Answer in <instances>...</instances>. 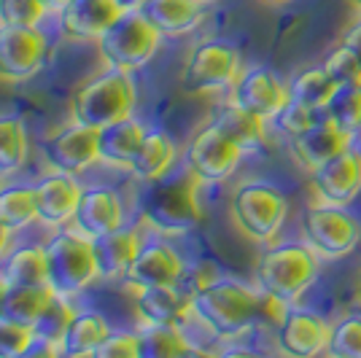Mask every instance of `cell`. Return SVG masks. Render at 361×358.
<instances>
[{
    "label": "cell",
    "mask_w": 361,
    "mask_h": 358,
    "mask_svg": "<svg viewBox=\"0 0 361 358\" xmlns=\"http://www.w3.org/2000/svg\"><path fill=\"white\" fill-rule=\"evenodd\" d=\"M146 127L135 116H124L97 130V159L111 167H127L135 156Z\"/></svg>",
    "instance_id": "7402d4cb"
},
{
    "label": "cell",
    "mask_w": 361,
    "mask_h": 358,
    "mask_svg": "<svg viewBox=\"0 0 361 358\" xmlns=\"http://www.w3.org/2000/svg\"><path fill=\"white\" fill-rule=\"evenodd\" d=\"M211 121L226 137H232L245 154L259 151L267 143V121L254 116V113H248V111H243L240 105H235L232 100L219 105L213 111Z\"/></svg>",
    "instance_id": "d4e9b609"
},
{
    "label": "cell",
    "mask_w": 361,
    "mask_h": 358,
    "mask_svg": "<svg viewBox=\"0 0 361 358\" xmlns=\"http://www.w3.org/2000/svg\"><path fill=\"white\" fill-rule=\"evenodd\" d=\"M38 221V202H35V186L27 183H8L0 186V224L11 232Z\"/></svg>",
    "instance_id": "f546056e"
},
{
    "label": "cell",
    "mask_w": 361,
    "mask_h": 358,
    "mask_svg": "<svg viewBox=\"0 0 361 358\" xmlns=\"http://www.w3.org/2000/svg\"><path fill=\"white\" fill-rule=\"evenodd\" d=\"M140 358H176L192 353L186 337L176 323H143L137 331Z\"/></svg>",
    "instance_id": "4dcf8cb0"
},
{
    "label": "cell",
    "mask_w": 361,
    "mask_h": 358,
    "mask_svg": "<svg viewBox=\"0 0 361 358\" xmlns=\"http://www.w3.org/2000/svg\"><path fill=\"white\" fill-rule=\"evenodd\" d=\"M159 38L162 32L151 25L140 8H135V11H121L94 44L106 68H119L133 73L151 62L159 49Z\"/></svg>",
    "instance_id": "8992f818"
},
{
    "label": "cell",
    "mask_w": 361,
    "mask_h": 358,
    "mask_svg": "<svg viewBox=\"0 0 361 358\" xmlns=\"http://www.w3.org/2000/svg\"><path fill=\"white\" fill-rule=\"evenodd\" d=\"M46 14L41 0H0V25H41Z\"/></svg>",
    "instance_id": "74e56055"
},
{
    "label": "cell",
    "mask_w": 361,
    "mask_h": 358,
    "mask_svg": "<svg viewBox=\"0 0 361 358\" xmlns=\"http://www.w3.org/2000/svg\"><path fill=\"white\" fill-rule=\"evenodd\" d=\"M176 156H178V149H176V140L170 135L162 130H146L133 162L127 164V170L133 173V178L151 183V180L170 173V167L176 164Z\"/></svg>",
    "instance_id": "603a6c76"
},
{
    "label": "cell",
    "mask_w": 361,
    "mask_h": 358,
    "mask_svg": "<svg viewBox=\"0 0 361 358\" xmlns=\"http://www.w3.org/2000/svg\"><path fill=\"white\" fill-rule=\"evenodd\" d=\"M44 30L38 25H0V81H27L44 68Z\"/></svg>",
    "instance_id": "8fae6325"
},
{
    "label": "cell",
    "mask_w": 361,
    "mask_h": 358,
    "mask_svg": "<svg viewBox=\"0 0 361 358\" xmlns=\"http://www.w3.org/2000/svg\"><path fill=\"white\" fill-rule=\"evenodd\" d=\"M189 307L221 337H238L254 326L262 313V291L232 278H216L189 294Z\"/></svg>",
    "instance_id": "6da1fadb"
},
{
    "label": "cell",
    "mask_w": 361,
    "mask_h": 358,
    "mask_svg": "<svg viewBox=\"0 0 361 358\" xmlns=\"http://www.w3.org/2000/svg\"><path fill=\"white\" fill-rule=\"evenodd\" d=\"M316 111H310V108H305L300 105L297 100H288L281 111H278V116H275V127L281 130V132H286L288 137H294V135H300L305 127H310L313 121H316Z\"/></svg>",
    "instance_id": "ab89813d"
},
{
    "label": "cell",
    "mask_w": 361,
    "mask_h": 358,
    "mask_svg": "<svg viewBox=\"0 0 361 358\" xmlns=\"http://www.w3.org/2000/svg\"><path fill=\"white\" fill-rule=\"evenodd\" d=\"M310 175H313V192L321 202L348 205L361 192V151L350 146L316 167Z\"/></svg>",
    "instance_id": "e0dca14e"
},
{
    "label": "cell",
    "mask_w": 361,
    "mask_h": 358,
    "mask_svg": "<svg viewBox=\"0 0 361 358\" xmlns=\"http://www.w3.org/2000/svg\"><path fill=\"white\" fill-rule=\"evenodd\" d=\"M353 3H356V6H359V8H361V0H353Z\"/></svg>",
    "instance_id": "f907efd6"
},
{
    "label": "cell",
    "mask_w": 361,
    "mask_h": 358,
    "mask_svg": "<svg viewBox=\"0 0 361 358\" xmlns=\"http://www.w3.org/2000/svg\"><path fill=\"white\" fill-rule=\"evenodd\" d=\"M81 197V186L73 173L54 170L35 183V202H38V221L44 226H57L73 221L75 205Z\"/></svg>",
    "instance_id": "ac0fdd59"
},
{
    "label": "cell",
    "mask_w": 361,
    "mask_h": 358,
    "mask_svg": "<svg viewBox=\"0 0 361 358\" xmlns=\"http://www.w3.org/2000/svg\"><path fill=\"white\" fill-rule=\"evenodd\" d=\"M183 275H186V264L178 256V251L170 242H165V240L154 237L149 242H140L135 259L130 261V267H127L121 280L130 288L178 285Z\"/></svg>",
    "instance_id": "4fadbf2b"
},
{
    "label": "cell",
    "mask_w": 361,
    "mask_h": 358,
    "mask_svg": "<svg viewBox=\"0 0 361 358\" xmlns=\"http://www.w3.org/2000/svg\"><path fill=\"white\" fill-rule=\"evenodd\" d=\"M189 302L178 285H143L135 288V313L140 323H176Z\"/></svg>",
    "instance_id": "484cf974"
},
{
    "label": "cell",
    "mask_w": 361,
    "mask_h": 358,
    "mask_svg": "<svg viewBox=\"0 0 361 358\" xmlns=\"http://www.w3.org/2000/svg\"><path fill=\"white\" fill-rule=\"evenodd\" d=\"M240 75V51L226 41H200L186 54L180 70V90L189 94H213L232 90Z\"/></svg>",
    "instance_id": "ba28073f"
},
{
    "label": "cell",
    "mask_w": 361,
    "mask_h": 358,
    "mask_svg": "<svg viewBox=\"0 0 361 358\" xmlns=\"http://www.w3.org/2000/svg\"><path fill=\"white\" fill-rule=\"evenodd\" d=\"M200 180L183 167L180 175L157 178L140 195V216L143 224L157 235H183L202 221V210L197 202Z\"/></svg>",
    "instance_id": "7a4b0ae2"
},
{
    "label": "cell",
    "mask_w": 361,
    "mask_h": 358,
    "mask_svg": "<svg viewBox=\"0 0 361 358\" xmlns=\"http://www.w3.org/2000/svg\"><path fill=\"white\" fill-rule=\"evenodd\" d=\"M278 331V350L294 358H313L318 353H326L331 337V326L313 310L288 307Z\"/></svg>",
    "instance_id": "2e32d148"
},
{
    "label": "cell",
    "mask_w": 361,
    "mask_h": 358,
    "mask_svg": "<svg viewBox=\"0 0 361 358\" xmlns=\"http://www.w3.org/2000/svg\"><path fill=\"white\" fill-rule=\"evenodd\" d=\"M3 278L11 285H44L46 283V251L44 245L16 248L6 259Z\"/></svg>",
    "instance_id": "1f68e13d"
},
{
    "label": "cell",
    "mask_w": 361,
    "mask_h": 358,
    "mask_svg": "<svg viewBox=\"0 0 361 358\" xmlns=\"http://www.w3.org/2000/svg\"><path fill=\"white\" fill-rule=\"evenodd\" d=\"M326 116L334 119L345 132H361V84H345L334 92L326 105Z\"/></svg>",
    "instance_id": "e575fe53"
},
{
    "label": "cell",
    "mask_w": 361,
    "mask_h": 358,
    "mask_svg": "<svg viewBox=\"0 0 361 358\" xmlns=\"http://www.w3.org/2000/svg\"><path fill=\"white\" fill-rule=\"evenodd\" d=\"M324 68H326V73L340 87H345V84H361V60L356 57V51L348 49L345 44H337L331 49L329 54H326V60H324Z\"/></svg>",
    "instance_id": "8d00e7d4"
},
{
    "label": "cell",
    "mask_w": 361,
    "mask_h": 358,
    "mask_svg": "<svg viewBox=\"0 0 361 358\" xmlns=\"http://www.w3.org/2000/svg\"><path fill=\"white\" fill-rule=\"evenodd\" d=\"M202 6L200 0H146L140 11L165 38H178L202 22Z\"/></svg>",
    "instance_id": "cb8c5ba5"
},
{
    "label": "cell",
    "mask_w": 361,
    "mask_h": 358,
    "mask_svg": "<svg viewBox=\"0 0 361 358\" xmlns=\"http://www.w3.org/2000/svg\"><path fill=\"white\" fill-rule=\"evenodd\" d=\"M111 326L106 318L92 310H81L65 328V337L57 345V356H94V350L103 345Z\"/></svg>",
    "instance_id": "4316f807"
},
{
    "label": "cell",
    "mask_w": 361,
    "mask_h": 358,
    "mask_svg": "<svg viewBox=\"0 0 361 358\" xmlns=\"http://www.w3.org/2000/svg\"><path fill=\"white\" fill-rule=\"evenodd\" d=\"M137 248H140V235L135 226H116L106 235L92 237V254L97 261L100 278H124Z\"/></svg>",
    "instance_id": "44dd1931"
},
{
    "label": "cell",
    "mask_w": 361,
    "mask_h": 358,
    "mask_svg": "<svg viewBox=\"0 0 361 358\" xmlns=\"http://www.w3.org/2000/svg\"><path fill=\"white\" fill-rule=\"evenodd\" d=\"M121 199L114 189L108 186H90L81 189L78 205L73 213L75 232H81L84 237H97L106 235L111 229L121 226Z\"/></svg>",
    "instance_id": "ffe728a7"
},
{
    "label": "cell",
    "mask_w": 361,
    "mask_h": 358,
    "mask_svg": "<svg viewBox=\"0 0 361 358\" xmlns=\"http://www.w3.org/2000/svg\"><path fill=\"white\" fill-rule=\"evenodd\" d=\"M229 100L259 119L272 121L278 116V111L291 100V92L278 78V73H272L264 65H256V68L240 70V75L232 84Z\"/></svg>",
    "instance_id": "7c38bea8"
},
{
    "label": "cell",
    "mask_w": 361,
    "mask_h": 358,
    "mask_svg": "<svg viewBox=\"0 0 361 358\" xmlns=\"http://www.w3.org/2000/svg\"><path fill=\"white\" fill-rule=\"evenodd\" d=\"M340 44H345L348 49H353V51H356V57L361 60V19H356V22L343 32Z\"/></svg>",
    "instance_id": "b9f144b4"
},
{
    "label": "cell",
    "mask_w": 361,
    "mask_h": 358,
    "mask_svg": "<svg viewBox=\"0 0 361 358\" xmlns=\"http://www.w3.org/2000/svg\"><path fill=\"white\" fill-rule=\"evenodd\" d=\"M73 315L75 313H73V307H71V299L60 297V294H51L49 304L41 310V315H38L35 323H32V337H35L38 342L49 345V347L57 353V345H60V340L65 337V328L73 321Z\"/></svg>",
    "instance_id": "d6a6232c"
},
{
    "label": "cell",
    "mask_w": 361,
    "mask_h": 358,
    "mask_svg": "<svg viewBox=\"0 0 361 358\" xmlns=\"http://www.w3.org/2000/svg\"><path fill=\"white\" fill-rule=\"evenodd\" d=\"M6 285H8V283H6V278H3V272H0V294L6 291Z\"/></svg>",
    "instance_id": "7dc6e473"
},
{
    "label": "cell",
    "mask_w": 361,
    "mask_h": 358,
    "mask_svg": "<svg viewBox=\"0 0 361 358\" xmlns=\"http://www.w3.org/2000/svg\"><path fill=\"white\" fill-rule=\"evenodd\" d=\"M27 162V132L16 116H0V178L14 175Z\"/></svg>",
    "instance_id": "836d02e7"
},
{
    "label": "cell",
    "mask_w": 361,
    "mask_h": 358,
    "mask_svg": "<svg viewBox=\"0 0 361 358\" xmlns=\"http://www.w3.org/2000/svg\"><path fill=\"white\" fill-rule=\"evenodd\" d=\"M119 14L114 0H68L57 11V22L62 35L73 41H97Z\"/></svg>",
    "instance_id": "d6986e66"
},
{
    "label": "cell",
    "mask_w": 361,
    "mask_h": 358,
    "mask_svg": "<svg viewBox=\"0 0 361 358\" xmlns=\"http://www.w3.org/2000/svg\"><path fill=\"white\" fill-rule=\"evenodd\" d=\"M121 11H135V8H143L146 0H114Z\"/></svg>",
    "instance_id": "7bdbcfd3"
},
{
    "label": "cell",
    "mask_w": 361,
    "mask_h": 358,
    "mask_svg": "<svg viewBox=\"0 0 361 358\" xmlns=\"http://www.w3.org/2000/svg\"><path fill=\"white\" fill-rule=\"evenodd\" d=\"M44 251L46 285L60 297L73 299L94 278H100L97 261L92 254V240L84 237L81 232H57L44 242Z\"/></svg>",
    "instance_id": "52a82bcc"
},
{
    "label": "cell",
    "mask_w": 361,
    "mask_h": 358,
    "mask_svg": "<svg viewBox=\"0 0 361 358\" xmlns=\"http://www.w3.org/2000/svg\"><path fill=\"white\" fill-rule=\"evenodd\" d=\"M318 254L305 242H278L270 245L256 261L259 291L294 304L297 299L316 283Z\"/></svg>",
    "instance_id": "277c9868"
},
{
    "label": "cell",
    "mask_w": 361,
    "mask_h": 358,
    "mask_svg": "<svg viewBox=\"0 0 361 358\" xmlns=\"http://www.w3.org/2000/svg\"><path fill=\"white\" fill-rule=\"evenodd\" d=\"M51 288L49 285H6V291L0 294V318L11 321L19 326L32 328L35 318L41 315L49 299H51Z\"/></svg>",
    "instance_id": "83f0119b"
},
{
    "label": "cell",
    "mask_w": 361,
    "mask_h": 358,
    "mask_svg": "<svg viewBox=\"0 0 361 358\" xmlns=\"http://www.w3.org/2000/svg\"><path fill=\"white\" fill-rule=\"evenodd\" d=\"M243 154L245 151L232 137H226L213 121H208L189 137L183 151V167L200 183H221L238 170Z\"/></svg>",
    "instance_id": "30bf717a"
},
{
    "label": "cell",
    "mask_w": 361,
    "mask_h": 358,
    "mask_svg": "<svg viewBox=\"0 0 361 358\" xmlns=\"http://www.w3.org/2000/svg\"><path fill=\"white\" fill-rule=\"evenodd\" d=\"M305 242L321 259H343L361 240V221L343 205L321 202L302 213Z\"/></svg>",
    "instance_id": "9c48e42d"
},
{
    "label": "cell",
    "mask_w": 361,
    "mask_h": 358,
    "mask_svg": "<svg viewBox=\"0 0 361 358\" xmlns=\"http://www.w3.org/2000/svg\"><path fill=\"white\" fill-rule=\"evenodd\" d=\"M262 3H267V6H286L291 0H262Z\"/></svg>",
    "instance_id": "bcb514c9"
},
{
    "label": "cell",
    "mask_w": 361,
    "mask_h": 358,
    "mask_svg": "<svg viewBox=\"0 0 361 358\" xmlns=\"http://www.w3.org/2000/svg\"><path fill=\"white\" fill-rule=\"evenodd\" d=\"M288 216L286 195L267 180H243L229 197V218L251 242H272Z\"/></svg>",
    "instance_id": "5b68a950"
},
{
    "label": "cell",
    "mask_w": 361,
    "mask_h": 358,
    "mask_svg": "<svg viewBox=\"0 0 361 358\" xmlns=\"http://www.w3.org/2000/svg\"><path fill=\"white\" fill-rule=\"evenodd\" d=\"M41 3L46 6V11H49V14H57V11H60L68 0H41Z\"/></svg>",
    "instance_id": "ee69618b"
},
{
    "label": "cell",
    "mask_w": 361,
    "mask_h": 358,
    "mask_svg": "<svg viewBox=\"0 0 361 358\" xmlns=\"http://www.w3.org/2000/svg\"><path fill=\"white\" fill-rule=\"evenodd\" d=\"M137 92L130 78V70L106 68L103 73L87 78L71 100V116L73 121L100 130L111 121H119L124 116H133Z\"/></svg>",
    "instance_id": "3957f363"
},
{
    "label": "cell",
    "mask_w": 361,
    "mask_h": 358,
    "mask_svg": "<svg viewBox=\"0 0 361 358\" xmlns=\"http://www.w3.org/2000/svg\"><path fill=\"white\" fill-rule=\"evenodd\" d=\"M94 356L100 358H140V342H137V331H111L103 345L94 350Z\"/></svg>",
    "instance_id": "60d3db41"
},
{
    "label": "cell",
    "mask_w": 361,
    "mask_h": 358,
    "mask_svg": "<svg viewBox=\"0 0 361 358\" xmlns=\"http://www.w3.org/2000/svg\"><path fill=\"white\" fill-rule=\"evenodd\" d=\"M200 3H216V0H200Z\"/></svg>",
    "instance_id": "681fc988"
},
{
    "label": "cell",
    "mask_w": 361,
    "mask_h": 358,
    "mask_svg": "<svg viewBox=\"0 0 361 358\" xmlns=\"http://www.w3.org/2000/svg\"><path fill=\"white\" fill-rule=\"evenodd\" d=\"M8 232H11L8 226L0 224V254H3V251H6V245H8Z\"/></svg>",
    "instance_id": "f6af8a7d"
},
{
    "label": "cell",
    "mask_w": 361,
    "mask_h": 358,
    "mask_svg": "<svg viewBox=\"0 0 361 358\" xmlns=\"http://www.w3.org/2000/svg\"><path fill=\"white\" fill-rule=\"evenodd\" d=\"M32 328L11 323V321H3L0 318V358H16V356H27L32 345Z\"/></svg>",
    "instance_id": "f35d334b"
},
{
    "label": "cell",
    "mask_w": 361,
    "mask_h": 358,
    "mask_svg": "<svg viewBox=\"0 0 361 358\" xmlns=\"http://www.w3.org/2000/svg\"><path fill=\"white\" fill-rule=\"evenodd\" d=\"M44 156L54 170L62 173H84L97 159V130L71 121L44 140Z\"/></svg>",
    "instance_id": "5bb4252c"
},
{
    "label": "cell",
    "mask_w": 361,
    "mask_h": 358,
    "mask_svg": "<svg viewBox=\"0 0 361 358\" xmlns=\"http://www.w3.org/2000/svg\"><path fill=\"white\" fill-rule=\"evenodd\" d=\"M329 356L337 358H361V315H348L337 326H331Z\"/></svg>",
    "instance_id": "d590c367"
},
{
    "label": "cell",
    "mask_w": 361,
    "mask_h": 358,
    "mask_svg": "<svg viewBox=\"0 0 361 358\" xmlns=\"http://www.w3.org/2000/svg\"><path fill=\"white\" fill-rule=\"evenodd\" d=\"M359 302H361V278H359Z\"/></svg>",
    "instance_id": "c3c4849f"
},
{
    "label": "cell",
    "mask_w": 361,
    "mask_h": 358,
    "mask_svg": "<svg viewBox=\"0 0 361 358\" xmlns=\"http://www.w3.org/2000/svg\"><path fill=\"white\" fill-rule=\"evenodd\" d=\"M353 137H356V135L345 132L337 121L326 116V111H321L310 127H305L300 135H294V137H288V140H291V154H294V159H297L305 170L313 173V170L321 167L326 159H331V156H337V154H343L345 149H350V146H353Z\"/></svg>",
    "instance_id": "9a60e30c"
},
{
    "label": "cell",
    "mask_w": 361,
    "mask_h": 358,
    "mask_svg": "<svg viewBox=\"0 0 361 358\" xmlns=\"http://www.w3.org/2000/svg\"><path fill=\"white\" fill-rule=\"evenodd\" d=\"M337 90H340V84L326 73L324 65L302 70V73L288 84L291 100H297L300 105L310 108V111H316V113L326 111V105H329V100L334 97V92Z\"/></svg>",
    "instance_id": "f1b7e54d"
}]
</instances>
